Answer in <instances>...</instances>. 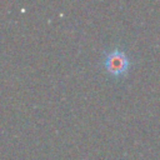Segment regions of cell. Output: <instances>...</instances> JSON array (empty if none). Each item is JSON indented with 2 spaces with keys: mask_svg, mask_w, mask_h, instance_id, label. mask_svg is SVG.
<instances>
[{
  "mask_svg": "<svg viewBox=\"0 0 160 160\" xmlns=\"http://www.w3.org/2000/svg\"><path fill=\"white\" fill-rule=\"evenodd\" d=\"M102 64H104V69L109 74L114 76H121L129 70L131 65V60L125 51L115 48L112 50H108L104 54Z\"/></svg>",
  "mask_w": 160,
  "mask_h": 160,
  "instance_id": "1",
  "label": "cell"
}]
</instances>
